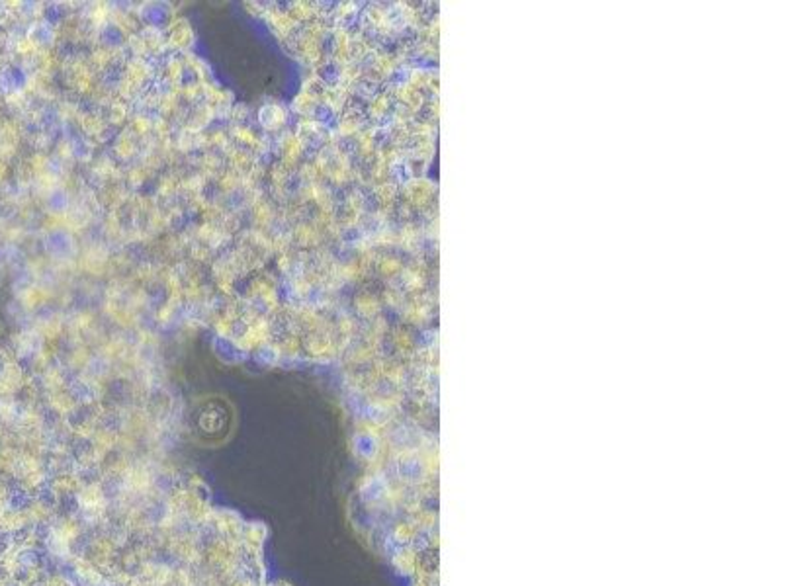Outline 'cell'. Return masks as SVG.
Here are the masks:
<instances>
[{
    "label": "cell",
    "mask_w": 786,
    "mask_h": 586,
    "mask_svg": "<svg viewBox=\"0 0 786 586\" xmlns=\"http://www.w3.org/2000/svg\"><path fill=\"white\" fill-rule=\"evenodd\" d=\"M233 423V406L218 395L198 399L188 415L190 435L200 444H221L231 435Z\"/></svg>",
    "instance_id": "6da1fadb"
}]
</instances>
